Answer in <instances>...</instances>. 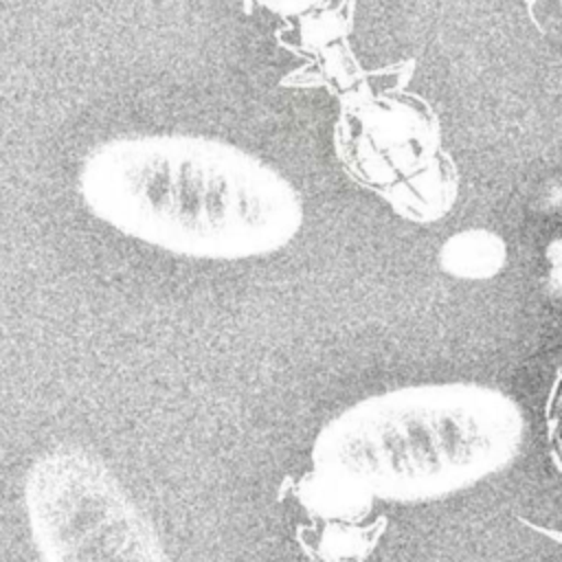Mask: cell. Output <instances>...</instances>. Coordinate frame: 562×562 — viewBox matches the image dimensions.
I'll use <instances>...</instances> for the list:
<instances>
[{"label": "cell", "mask_w": 562, "mask_h": 562, "mask_svg": "<svg viewBox=\"0 0 562 562\" xmlns=\"http://www.w3.org/2000/svg\"><path fill=\"white\" fill-rule=\"evenodd\" d=\"M77 187L110 228L171 255L241 261L283 250L305 211L270 162L200 134H125L94 145Z\"/></svg>", "instance_id": "1"}, {"label": "cell", "mask_w": 562, "mask_h": 562, "mask_svg": "<svg viewBox=\"0 0 562 562\" xmlns=\"http://www.w3.org/2000/svg\"><path fill=\"white\" fill-rule=\"evenodd\" d=\"M525 419L494 386L448 382L364 397L316 435L314 483L327 507L362 516L371 501L432 503L463 492L518 454Z\"/></svg>", "instance_id": "2"}, {"label": "cell", "mask_w": 562, "mask_h": 562, "mask_svg": "<svg viewBox=\"0 0 562 562\" xmlns=\"http://www.w3.org/2000/svg\"><path fill=\"white\" fill-rule=\"evenodd\" d=\"M24 512L42 562H169L151 520L83 448L57 446L31 463Z\"/></svg>", "instance_id": "3"}, {"label": "cell", "mask_w": 562, "mask_h": 562, "mask_svg": "<svg viewBox=\"0 0 562 562\" xmlns=\"http://www.w3.org/2000/svg\"><path fill=\"white\" fill-rule=\"evenodd\" d=\"M353 123L356 169L384 193L428 171L443 154L439 121L419 97L369 99L356 112Z\"/></svg>", "instance_id": "4"}, {"label": "cell", "mask_w": 562, "mask_h": 562, "mask_svg": "<svg viewBox=\"0 0 562 562\" xmlns=\"http://www.w3.org/2000/svg\"><path fill=\"white\" fill-rule=\"evenodd\" d=\"M457 167L446 154H441L428 171L393 189L389 200L402 215L417 222H432L450 211L457 200Z\"/></svg>", "instance_id": "5"}, {"label": "cell", "mask_w": 562, "mask_h": 562, "mask_svg": "<svg viewBox=\"0 0 562 562\" xmlns=\"http://www.w3.org/2000/svg\"><path fill=\"white\" fill-rule=\"evenodd\" d=\"M505 241L485 228H465L452 235L439 250V266L457 279L485 281L505 263Z\"/></svg>", "instance_id": "6"}, {"label": "cell", "mask_w": 562, "mask_h": 562, "mask_svg": "<svg viewBox=\"0 0 562 562\" xmlns=\"http://www.w3.org/2000/svg\"><path fill=\"white\" fill-rule=\"evenodd\" d=\"M547 437H549L551 454L558 468L562 470V373L553 386V393L547 406Z\"/></svg>", "instance_id": "7"}]
</instances>
